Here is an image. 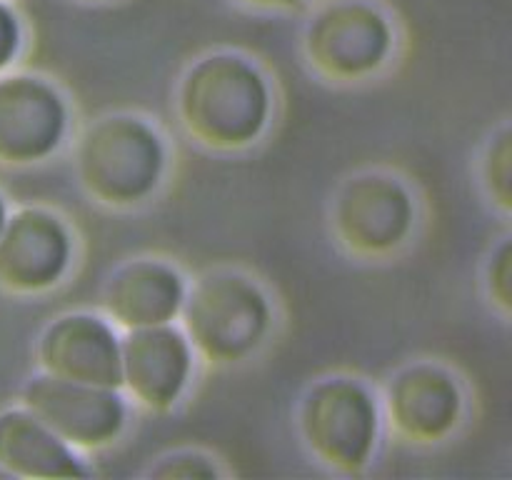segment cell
<instances>
[{"label": "cell", "instance_id": "10", "mask_svg": "<svg viewBox=\"0 0 512 480\" xmlns=\"http://www.w3.org/2000/svg\"><path fill=\"white\" fill-rule=\"evenodd\" d=\"M70 235L48 210L25 208L0 230V283L18 293H40L58 283L70 263Z\"/></svg>", "mask_w": 512, "mask_h": 480}, {"label": "cell", "instance_id": "5", "mask_svg": "<svg viewBox=\"0 0 512 480\" xmlns=\"http://www.w3.org/2000/svg\"><path fill=\"white\" fill-rule=\"evenodd\" d=\"M393 48L388 18L363 0H340L320 10L305 33L310 63L330 80H360L375 73Z\"/></svg>", "mask_w": 512, "mask_h": 480}, {"label": "cell", "instance_id": "9", "mask_svg": "<svg viewBox=\"0 0 512 480\" xmlns=\"http://www.w3.org/2000/svg\"><path fill=\"white\" fill-rule=\"evenodd\" d=\"M68 110L53 85L33 75L0 80V160L10 165L40 163L55 153L65 135Z\"/></svg>", "mask_w": 512, "mask_h": 480}, {"label": "cell", "instance_id": "11", "mask_svg": "<svg viewBox=\"0 0 512 480\" xmlns=\"http://www.w3.org/2000/svg\"><path fill=\"white\" fill-rule=\"evenodd\" d=\"M38 360L55 378L120 388V340L98 315L70 313L50 323L40 335Z\"/></svg>", "mask_w": 512, "mask_h": 480}, {"label": "cell", "instance_id": "6", "mask_svg": "<svg viewBox=\"0 0 512 480\" xmlns=\"http://www.w3.org/2000/svg\"><path fill=\"white\" fill-rule=\"evenodd\" d=\"M23 405L73 450L105 448L118 440L125 425V403L118 390L48 373L25 385Z\"/></svg>", "mask_w": 512, "mask_h": 480}, {"label": "cell", "instance_id": "8", "mask_svg": "<svg viewBox=\"0 0 512 480\" xmlns=\"http://www.w3.org/2000/svg\"><path fill=\"white\" fill-rule=\"evenodd\" d=\"M193 373V348L173 325L128 330L120 340V388L148 410H170Z\"/></svg>", "mask_w": 512, "mask_h": 480}, {"label": "cell", "instance_id": "18", "mask_svg": "<svg viewBox=\"0 0 512 480\" xmlns=\"http://www.w3.org/2000/svg\"><path fill=\"white\" fill-rule=\"evenodd\" d=\"M20 48V23L13 10L0 0V70L15 58Z\"/></svg>", "mask_w": 512, "mask_h": 480}, {"label": "cell", "instance_id": "14", "mask_svg": "<svg viewBox=\"0 0 512 480\" xmlns=\"http://www.w3.org/2000/svg\"><path fill=\"white\" fill-rule=\"evenodd\" d=\"M0 468L5 475L43 480L88 475L73 448L25 408L0 415Z\"/></svg>", "mask_w": 512, "mask_h": 480}, {"label": "cell", "instance_id": "17", "mask_svg": "<svg viewBox=\"0 0 512 480\" xmlns=\"http://www.w3.org/2000/svg\"><path fill=\"white\" fill-rule=\"evenodd\" d=\"M488 285L495 303L508 313L510 310V243L508 240H505V243L500 245L498 253L493 255V263H490V270H488Z\"/></svg>", "mask_w": 512, "mask_h": 480}, {"label": "cell", "instance_id": "12", "mask_svg": "<svg viewBox=\"0 0 512 480\" xmlns=\"http://www.w3.org/2000/svg\"><path fill=\"white\" fill-rule=\"evenodd\" d=\"M463 395L453 375L433 365H415L393 380L388 413L395 430L413 443H438L455 430Z\"/></svg>", "mask_w": 512, "mask_h": 480}, {"label": "cell", "instance_id": "4", "mask_svg": "<svg viewBox=\"0 0 512 480\" xmlns=\"http://www.w3.org/2000/svg\"><path fill=\"white\" fill-rule=\"evenodd\" d=\"M300 435L310 453L338 473H358L378 443V405L360 383L320 380L300 405Z\"/></svg>", "mask_w": 512, "mask_h": 480}, {"label": "cell", "instance_id": "20", "mask_svg": "<svg viewBox=\"0 0 512 480\" xmlns=\"http://www.w3.org/2000/svg\"><path fill=\"white\" fill-rule=\"evenodd\" d=\"M5 205H3V200H0V230H3V225H5Z\"/></svg>", "mask_w": 512, "mask_h": 480}, {"label": "cell", "instance_id": "15", "mask_svg": "<svg viewBox=\"0 0 512 480\" xmlns=\"http://www.w3.org/2000/svg\"><path fill=\"white\" fill-rule=\"evenodd\" d=\"M483 175L495 203L503 210H510V130H503L490 145Z\"/></svg>", "mask_w": 512, "mask_h": 480}, {"label": "cell", "instance_id": "3", "mask_svg": "<svg viewBox=\"0 0 512 480\" xmlns=\"http://www.w3.org/2000/svg\"><path fill=\"white\" fill-rule=\"evenodd\" d=\"M180 313L188 343L215 365L248 358L270 328V305L263 290L233 273L200 280L185 295Z\"/></svg>", "mask_w": 512, "mask_h": 480}, {"label": "cell", "instance_id": "19", "mask_svg": "<svg viewBox=\"0 0 512 480\" xmlns=\"http://www.w3.org/2000/svg\"><path fill=\"white\" fill-rule=\"evenodd\" d=\"M245 5H253V8H263V10H285L293 8V5L303 3V0H240Z\"/></svg>", "mask_w": 512, "mask_h": 480}, {"label": "cell", "instance_id": "1", "mask_svg": "<svg viewBox=\"0 0 512 480\" xmlns=\"http://www.w3.org/2000/svg\"><path fill=\"white\" fill-rule=\"evenodd\" d=\"M178 113L198 143L213 150H240L255 143L268 125V83L240 55H208L180 83Z\"/></svg>", "mask_w": 512, "mask_h": 480}, {"label": "cell", "instance_id": "7", "mask_svg": "<svg viewBox=\"0 0 512 480\" xmlns=\"http://www.w3.org/2000/svg\"><path fill=\"white\" fill-rule=\"evenodd\" d=\"M413 198L388 175H360L345 183L335 200V230L345 248L383 255L400 248L413 230Z\"/></svg>", "mask_w": 512, "mask_h": 480}, {"label": "cell", "instance_id": "2", "mask_svg": "<svg viewBox=\"0 0 512 480\" xmlns=\"http://www.w3.org/2000/svg\"><path fill=\"white\" fill-rule=\"evenodd\" d=\"M163 168L160 135L133 115L98 120L80 138V183L95 200L113 208L143 203L158 188Z\"/></svg>", "mask_w": 512, "mask_h": 480}, {"label": "cell", "instance_id": "16", "mask_svg": "<svg viewBox=\"0 0 512 480\" xmlns=\"http://www.w3.org/2000/svg\"><path fill=\"white\" fill-rule=\"evenodd\" d=\"M150 475H155V478H215L218 470L203 455L185 453L165 458L158 468L150 470Z\"/></svg>", "mask_w": 512, "mask_h": 480}, {"label": "cell", "instance_id": "13", "mask_svg": "<svg viewBox=\"0 0 512 480\" xmlns=\"http://www.w3.org/2000/svg\"><path fill=\"white\" fill-rule=\"evenodd\" d=\"M185 300L183 278L158 260H135L110 278L105 313L125 330L170 325Z\"/></svg>", "mask_w": 512, "mask_h": 480}]
</instances>
